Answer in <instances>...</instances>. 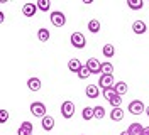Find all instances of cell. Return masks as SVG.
Returning <instances> with one entry per match:
<instances>
[{
  "instance_id": "27",
  "label": "cell",
  "mask_w": 149,
  "mask_h": 135,
  "mask_svg": "<svg viewBox=\"0 0 149 135\" xmlns=\"http://www.w3.org/2000/svg\"><path fill=\"white\" fill-rule=\"evenodd\" d=\"M113 73V66L110 63H102V74H112Z\"/></svg>"
},
{
  "instance_id": "29",
  "label": "cell",
  "mask_w": 149,
  "mask_h": 135,
  "mask_svg": "<svg viewBox=\"0 0 149 135\" xmlns=\"http://www.w3.org/2000/svg\"><path fill=\"white\" fill-rule=\"evenodd\" d=\"M7 122H9V111L2 110L0 111V123H7Z\"/></svg>"
},
{
  "instance_id": "12",
  "label": "cell",
  "mask_w": 149,
  "mask_h": 135,
  "mask_svg": "<svg viewBox=\"0 0 149 135\" xmlns=\"http://www.w3.org/2000/svg\"><path fill=\"white\" fill-rule=\"evenodd\" d=\"M86 96L92 98V100L98 98V96H100V90H98V86H97V84H88V86H86Z\"/></svg>"
},
{
  "instance_id": "19",
  "label": "cell",
  "mask_w": 149,
  "mask_h": 135,
  "mask_svg": "<svg viewBox=\"0 0 149 135\" xmlns=\"http://www.w3.org/2000/svg\"><path fill=\"white\" fill-rule=\"evenodd\" d=\"M127 5H129V9H132V10H141L144 7V2H142V0H127Z\"/></svg>"
},
{
  "instance_id": "11",
  "label": "cell",
  "mask_w": 149,
  "mask_h": 135,
  "mask_svg": "<svg viewBox=\"0 0 149 135\" xmlns=\"http://www.w3.org/2000/svg\"><path fill=\"white\" fill-rule=\"evenodd\" d=\"M41 86H42V81L39 80V78H29L27 88L31 91H39V90H41Z\"/></svg>"
},
{
  "instance_id": "18",
  "label": "cell",
  "mask_w": 149,
  "mask_h": 135,
  "mask_svg": "<svg viewBox=\"0 0 149 135\" xmlns=\"http://www.w3.org/2000/svg\"><path fill=\"white\" fill-rule=\"evenodd\" d=\"M88 30H90L92 34H97V32H100V22H98L97 19H92V20L88 22Z\"/></svg>"
},
{
  "instance_id": "6",
  "label": "cell",
  "mask_w": 149,
  "mask_h": 135,
  "mask_svg": "<svg viewBox=\"0 0 149 135\" xmlns=\"http://www.w3.org/2000/svg\"><path fill=\"white\" fill-rule=\"evenodd\" d=\"M51 24L54 27H61V26H65L66 24V17H65V14L63 12H58V10H54L53 14H51Z\"/></svg>"
},
{
  "instance_id": "22",
  "label": "cell",
  "mask_w": 149,
  "mask_h": 135,
  "mask_svg": "<svg viewBox=\"0 0 149 135\" xmlns=\"http://www.w3.org/2000/svg\"><path fill=\"white\" fill-rule=\"evenodd\" d=\"M37 39H39V41H42V42L49 41V30L44 29V27H41V29L37 30Z\"/></svg>"
},
{
  "instance_id": "31",
  "label": "cell",
  "mask_w": 149,
  "mask_h": 135,
  "mask_svg": "<svg viewBox=\"0 0 149 135\" xmlns=\"http://www.w3.org/2000/svg\"><path fill=\"white\" fill-rule=\"evenodd\" d=\"M146 115H148V117H149V105H148V107H146Z\"/></svg>"
},
{
  "instance_id": "7",
  "label": "cell",
  "mask_w": 149,
  "mask_h": 135,
  "mask_svg": "<svg viewBox=\"0 0 149 135\" xmlns=\"http://www.w3.org/2000/svg\"><path fill=\"white\" fill-rule=\"evenodd\" d=\"M129 111L132 115H141L142 111H146V107H144V103L141 100H134V101L129 103Z\"/></svg>"
},
{
  "instance_id": "1",
  "label": "cell",
  "mask_w": 149,
  "mask_h": 135,
  "mask_svg": "<svg viewBox=\"0 0 149 135\" xmlns=\"http://www.w3.org/2000/svg\"><path fill=\"white\" fill-rule=\"evenodd\" d=\"M31 113L37 118H44L46 117V105L42 101H34L31 103Z\"/></svg>"
},
{
  "instance_id": "20",
  "label": "cell",
  "mask_w": 149,
  "mask_h": 135,
  "mask_svg": "<svg viewBox=\"0 0 149 135\" xmlns=\"http://www.w3.org/2000/svg\"><path fill=\"white\" fill-rule=\"evenodd\" d=\"M113 88H115V91H117V95H125V93H127V90H129V88H127V84H125V83H124V81H119V83H115V86H113Z\"/></svg>"
},
{
  "instance_id": "25",
  "label": "cell",
  "mask_w": 149,
  "mask_h": 135,
  "mask_svg": "<svg viewBox=\"0 0 149 135\" xmlns=\"http://www.w3.org/2000/svg\"><path fill=\"white\" fill-rule=\"evenodd\" d=\"M90 74H92L90 69H88L86 66H83V68L80 69V73H78V78H80V80H86V78H90Z\"/></svg>"
},
{
  "instance_id": "14",
  "label": "cell",
  "mask_w": 149,
  "mask_h": 135,
  "mask_svg": "<svg viewBox=\"0 0 149 135\" xmlns=\"http://www.w3.org/2000/svg\"><path fill=\"white\" fill-rule=\"evenodd\" d=\"M41 125H42V128H44L46 132H49V130H53V128H54V118H53V117H49V115H46V117L42 118Z\"/></svg>"
},
{
  "instance_id": "21",
  "label": "cell",
  "mask_w": 149,
  "mask_h": 135,
  "mask_svg": "<svg viewBox=\"0 0 149 135\" xmlns=\"http://www.w3.org/2000/svg\"><path fill=\"white\" fill-rule=\"evenodd\" d=\"M102 54L105 56V57H112V56L115 54V47H113L112 44H105L102 47Z\"/></svg>"
},
{
  "instance_id": "30",
  "label": "cell",
  "mask_w": 149,
  "mask_h": 135,
  "mask_svg": "<svg viewBox=\"0 0 149 135\" xmlns=\"http://www.w3.org/2000/svg\"><path fill=\"white\" fill-rule=\"evenodd\" d=\"M142 135H149V127H144V132H142Z\"/></svg>"
},
{
  "instance_id": "13",
  "label": "cell",
  "mask_w": 149,
  "mask_h": 135,
  "mask_svg": "<svg viewBox=\"0 0 149 135\" xmlns=\"http://www.w3.org/2000/svg\"><path fill=\"white\" fill-rule=\"evenodd\" d=\"M68 68H70V71L71 73H80V69L83 68V64L80 63V59H76V57H73V59H70V63H68Z\"/></svg>"
},
{
  "instance_id": "9",
  "label": "cell",
  "mask_w": 149,
  "mask_h": 135,
  "mask_svg": "<svg viewBox=\"0 0 149 135\" xmlns=\"http://www.w3.org/2000/svg\"><path fill=\"white\" fill-rule=\"evenodd\" d=\"M132 30H134V34H137V36L144 34V32L148 30V27H146V22H144V20H136V22L132 24Z\"/></svg>"
},
{
  "instance_id": "23",
  "label": "cell",
  "mask_w": 149,
  "mask_h": 135,
  "mask_svg": "<svg viewBox=\"0 0 149 135\" xmlns=\"http://www.w3.org/2000/svg\"><path fill=\"white\" fill-rule=\"evenodd\" d=\"M36 5H37V9L42 10V12H47V10L51 9V2L49 0H37Z\"/></svg>"
},
{
  "instance_id": "24",
  "label": "cell",
  "mask_w": 149,
  "mask_h": 135,
  "mask_svg": "<svg viewBox=\"0 0 149 135\" xmlns=\"http://www.w3.org/2000/svg\"><path fill=\"white\" fill-rule=\"evenodd\" d=\"M113 96H117V91H115V88H107V90H103V98L107 100V101H110Z\"/></svg>"
},
{
  "instance_id": "4",
  "label": "cell",
  "mask_w": 149,
  "mask_h": 135,
  "mask_svg": "<svg viewBox=\"0 0 149 135\" xmlns=\"http://www.w3.org/2000/svg\"><path fill=\"white\" fill-rule=\"evenodd\" d=\"M61 115L66 118V120H70V118L74 115V103L73 101H63V105H61Z\"/></svg>"
},
{
  "instance_id": "8",
  "label": "cell",
  "mask_w": 149,
  "mask_h": 135,
  "mask_svg": "<svg viewBox=\"0 0 149 135\" xmlns=\"http://www.w3.org/2000/svg\"><path fill=\"white\" fill-rule=\"evenodd\" d=\"M37 12V5L36 3H24V7H22V14L26 15V17H34Z\"/></svg>"
},
{
  "instance_id": "5",
  "label": "cell",
  "mask_w": 149,
  "mask_h": 135,
  "mask_svg": "<svg viewBox=\"0 0 149 135\" xmlns=\"http://www.w3.org/2000/svg\"><path fill=\"white\" fill-rule=\"evenodd\" d=\"M98 86H100L102 90H107V88H113V86H115V83H113V74H100Z\"/></svg>"
},
{
  "instance_id": "32",
  "label": "cell",
  "mask_w": 149,
  "mask_h": 135,
  "mask_svg": "<svg viewBox=\"0 0 149 135\" xmlns=\"http://www.w3.org/2000/svg\"><path fill=\"white\" fill-rule=\"evenodd\" d=\"M120 135H130V134H129V132H122Z\"/></svg>"
},
{
  "instance_id": "16",
  "label": "cell",
  "mask_w": 149,
  "mask_h": 135,
  "mask_svg": "<svg viewBox=\"0 0 149 135\" xmlns=\"http://www.w3.org/2000/svg\"><path fill=\"white\" fill-rule=\"evenodd\" d=\"M110 118L113 120V122H120V120H124V110L122 108H113L110 111Z\"/></svg>"
},
{
  "instance_id": "17",
  "label": "cell",
  "mask_w": 149,
  "mask_h": 135,
  "mask_svg": "<svg viewBox=\"0 0 149 135\" xmlns=\"http://www.w3.org/2000/svg\"><path fill=\"white\" fill-rule=\"evenodd\" d=\"M81 117H83V120H92V118H95V107H85L83 111H81Z\"/></svg>"
},
{
  "instance_id": "3",
  "label": "cell",
  "mask_w": 149,
  "mask_h": 135,
  "mask_svg": "<svg viewBox=\"0 0 149 135\" xmlns=\"http://www.w3.org/2000/svg\"><path fill=\"white\" fill-rule=\"evenodd\" d=\"M88 69H90V73L92 74H102V63L97 59V57H90L88 61H86V64H85Z\"/></svg>"
},
{
  "instance_id": "10",
  "label": "cell",
  "mask_w": 149,
  "mask_h": 135,
  "mask_svg": "<svg viewBox=\"0 0 149 135\" xmlns=\"http://www.w3.org/2000/svg\"><path fill=\"white\" fill-rule=\"evenodd\" d=\"M17 135H32V123L31 122H22L17 130Z\"/></svg>"
},
{
  "instance_id": "2",
  "label": "cell",
  "mask_w": 149,
  "mask_h": 135,
  "mask_svg": "<svg viewBox=\"0 0 149 135\" xmlns=\"http://www.w3.org/2000/svg\"><path fill=\"white\" fill-rule=\"evenodd\" d=\"M70 41H71L73 47H76V49H83L85 46H86V39H85V36L81 32H73Z\"/></svg>"
},
{
  "instance_id": "26",
  "label": "cell",
  "mask_w": 149,
  "mask_h": 135,
  "mask_svg": "<svg viewBox=\"0 0 149 135\" xmlns=\"http://www.w3.org/2000/svg\"><path fill=\"white\" fill-rule=\"evenodd\" d=\"M95 118H97V120L105 118V108L103 107H95Z\"/></svg>"
},
{
  "instance_id": "15",
  "label": "cell",
  "mask_w": 149,
  "mask_h": 135,
  "mask_svg": "<svg viewBox=\"0 0 149 135\" xmlns=\"http://www.w3.org/2000/svg\"><path fill=\"white\" fill-rule=\"evenodd\" d=\"M127 132H129L130 135H142V132H144V127L137 122V123H132V125L127 128Z\"/></svg>"
},
{
  "instance_id": "28",
  "label": "cell",
  "mask_w": 149,
  "mask_h": 135,
  "mask_svg": "<svg viewBox=\"0 0 149 135\" xmlns=\"http://www.w3.org/2000/svg\"><path fill=\"white\" fill-rule=\"evenodd\" d=\"M109 103H110L112 107L113 108H120V103H122V96L120 95H117V96H113V98L110 100V101H109Z\"/></svg>"
}]
</instances>
